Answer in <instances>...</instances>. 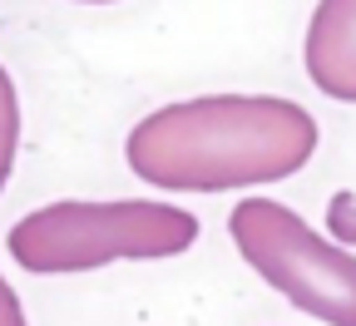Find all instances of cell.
Instances as JSON below:
<instances>
[{"label":"cell","mask_w":356,"mask_h":326,"mask_svg":"<svg viewBox=\"0 0 356 326\" xmlns=\"http://www.w3.org/2000/svg\"><path fill=\"white\" fill-rule=\"evenodd\" d=\"M317 154V119L277 95H203L144 114L124 158L163 193H233L302 173Z\"/></svg>","instance_id":"6da1fadb"},{"label":"cell","mask_w":356,"mask_h":326,"mask_svg":"<svg viewBox=\"0 0 356 326\" xmlns=\"http://www.w3.org/2000/svg\"><path fill=\"white\" fill-rule=\"evenodd\" d=\"M198 243V218L188 208L154 198H60L25 213L6 232V252L30 277H79L114 262H163Z\"/></svg>","instance_id":"7a4b0ae2"},{"label":"cell","mask_w":356,"mask_h":326,"mask_svg":"<svg viewBox=\"0 0 356 326\" xmlns=\"http://www.w3.org/2000/svg\"><path fill=\"white\" fill-rule=\"evenodd\" d=\"M238 257L322 326H356V252L322 238L297 208L277 198H243L228 213Z\"/></svg>","instance_id":"3957f363"},{"label":"cell","mask_w":356,"mask_h":326,"mask_svg":"<svg viewBox=\"0 0 356 326\" xmlns=\"http://www.w3.org/2000/svg\"><path fill=\"white\" fill-rule=\"evenodd\" d=\"M302 65L327 99L356 104V0H317L302 40Z\"/></svg>","instance_id":"277c9868"},{"label":"cell","mask_w":356,"mask_h":326,"mask_svg":"<svg viewBox=\"0 0 356 326\" xmlns=\"http://www.w3.org/2000/svg\"><path fill=\"white\" fill-rule=\"evenodd\" d=\"M15 149H20V95H15V79L6 74V65H0V193L10 183Z\"/></svg>","instance_id":"5b68a950"},{"label":"cell","mask_w":356,"mask_h":326,"mask_svg":"<svg viewBox=\"0 0 356 326\" xmlns=\"http://www.w3.org/2000/svg\"><path fill=\"white\" fill-rule=\"evenodd\" d=\"M327 232H332V243L356 247V193H332V203H327Z\"/></svg>","instance_id":"8992f818"},{"label":"cell","mask_w":356,"mask_h":326,"mask_svg":"<svg viewBox=\"0 0 356 326\" xmlns=\"http://www.w3.org/2000/svg\"><path fill=\"white\" fill-rule=\"evenodd\" d=\"M0 326H30L25 321V307L15 297V287L6 282V272H0Z\"/></svg>","instance_id":"52a82bcc"},{"label":"cell","mask_w":356,"mask_h":326,"mask_svg":"<svg viewBox=\"0 0 356 326\" xmlns=\"http://www.w3.org/2000/svg\"><path fill=\"white\" fill-rule=\"evenodd\" d=\"M79 6H109V0H79Z\"/></svg>","instance_id":"ba28073f"}]
</instances>
